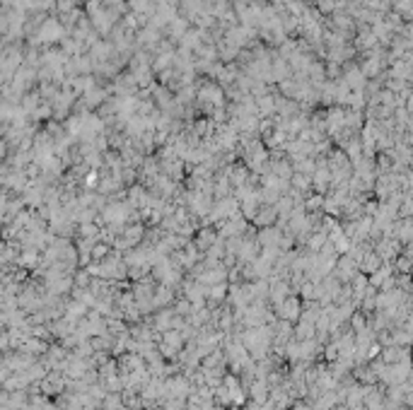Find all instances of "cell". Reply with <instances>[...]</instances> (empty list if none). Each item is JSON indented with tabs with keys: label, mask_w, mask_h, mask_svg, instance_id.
<instances>
[{
	"label": "cell",
	"mask_w": 413,
	"mask_h": 410,
	"mask_svg": "<svg viewBox=\"0 0 413 410\" xmlns=\"http://www.w3.org/2000/svg\"><path fill=\"white\" fill-rule=\"evenodd\" d=\"M256 225V227H273V225H278V213H276V208L273 205H259V210H256L254 220H252Z\"/></svg>",
	"instance_id": "6da1fadb"
},
{
	"label": "cell",
	"mask_w": 413,
	"mask_h": 410,
	"mask_svg": "<svg viewBox=\"0 0 413 410\" xmlns=\"http://www.w3.org/2000/svg\"><path fill=\"white\" fill-rule=\"evenodd\" d=\"M218 239H220V234H218L213 227H203L199 234H196V249H199V251H208Z\"/></svg>",
	"instance_id": "7a4b0ae2"
},
{
	"label": "cell",
	"mask_w": 413,
	"mask_h": 410,
	"mask_svg": "<svg viewBox=\"0 0 413 410\" xmlns=\"http://www.w3.org/2000/svg\"><path fill=\"white\" fill-rule=\"evenodd\" d=\"M357 266L365 270V273H370V275H372L374 270L382 266V258H380V256H377L374 251H365V256L360 258V263H357Z\"/></svg>",
	"instance_id": "3957f363"
},
{
	"label": "cell",
	"mask_w": 413,
	"mask_h": 410,
	"mask_svg": "<svg viewBox=\"0 0 413 410\" xmlns=\"http://www.w3.org/2000/svg\"><path fill=\"white\" fill-rule=\"evenodd\" d=\"M297 314H300V304H297L295 297L280 302V316H285V319H295Z\"/></svg>",
	"instance_id": "277c9868"
},
{
	"label": "cell",
	"mask_w": 413,
	"mask_h": 410,
	"mask_svg": "<svg viewBox=\"0 0 413 410\" xmlns=\"http://www.w3.org/2000/svg\"><path fill=\"white\" fill-rule=\"evenodd\" d=\"M307 241H310V251L312 253H319V249H321V246H324L329 239H326V232H321V229H319V232H312L310 237H307Z\"/></svg>",
	"instance_id": "5b68a950"
},
{
	"label": "cell",
	"mask_w": 413,
	"mask_h": 410,
	"mask_svg": "<svg viewBox=\"0 0 413 410\" xmlns=\"http://www.w3.org/2000/svg\"><path fill=\"white\" fill-rule=\"evenodd\" d=\"M89 253H92V258L95 260H104L109 253H112V246L109 244H92V251Z\"/></svg>",
	"instance_id": "8992f818"
},
{
	"label": "cell",
	"mask_w": 413,
	"mask_h": 410,
	"mask_svg": "<svg viewBox=\"0 0 413 410\" xmlns=\"http://www.w3.org/2000/svg\"><path fill=\"white\" fill-rule=\"evenodd\" d=\"M80 232H82V237H89V239H95L97 234H99V229H97L95 225H92V222H82Z\"/></svg>",
	"instance_id": "52a82bcc"
},
{
	"label": "cell",
	"mask_w": 413,
	"mask_h": 410,
	"mask_svg": "<svg viewBox=\"0 0 413 410\" xmlns=\"http://www.w3.org/2000/svg\"><path fill=\"white\" fill-rule=\"evenodd\" d=\"M397 266H399V270H404V273H406V270H408V258H406V256H401V258L397 260Z\"/></svg>",
	"instance_id": "ba28073f"
}]
</instances>
